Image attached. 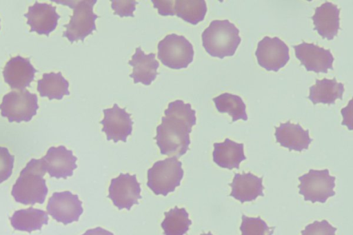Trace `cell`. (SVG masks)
Listing matches in <instances>:
<instances>
[{"label":"cell","mask_w":353,"mask_h":235,"mask_svg":"<svg viewBox=\"0 0 353 235\" xmlns=\"http://www.w3.org/2000/svg\"><path fill=\"white\" fill-rule=\"evenodd\" d=\"M164 114L154 139L161 154L179 158L189 150L190 133L196 122V111L190 103L175 100L169 103Z\"/></svg>","instance_id":"1"},{"label":"cell","mask_w":353,"mask_h":235,"mask_svg":"<svg viewBox=\"0 0 353 235\" xmlns=\"http://www.w3.org/2000/svg\"><path fill=\"white\" fill-rule=\"evenodd\" d=\"M46 172L41 159H32L12 186L11 194L14 200L23 205L43 204L48 192L43 178Z\"/></svg>","instance_id":"2"},{"label":"cell","mask_w":353,"mask_h":235,"mask_svg":"<svg viewBox=\"0 0 353 235\" xmlns=\"http://www.w3.org/2000/svg\"><path fill=\"white\" fill-rule=\"evenodd\" d=\"M201 39L205 51L219 59L234 55L241 41L239 30L228 19L211 21Z\"/></svg>","instance_id":"3"},{"label":"cell","mask_w":353,"mask_h":235,"mask_svg":"<svg viewBox=\"0 0 353 235\" xmlns=\"http://www.w3.org/2000/svg\"><path fill=\"white\" fill-rule=\"evenodd\" d=\"M97 0L56 1L57 3L67 5L73 10L70 22L63 25L65 30L63 37H66L71 43L84 39L97 30L95 20L99 17L93 12Z\"/></svg>","instance_id":"4"},{"label":"cell","mask_w":353,"mask_h":235,"mask_svg":"<svg viewBox=\"0 0 353 235\" xmlns=\"http://www.w3.org/2000/svg\"><path fill=\"white\" fill-rule=\"evenodd\" d=\"M184 171L182 163L172 156L155 162L148 170V187L157 195L167 196L180 185Z\"/></svg>","instance_id":"5"},{"label":"cell","mask_w":353,"mask_h":235,"mask_svg":"<svg viewBox=\"0 0 353 235\" xmlns=\"http://www.w3.org/2000/svg\"><path fill=\"white\" fill-rule=\"evenodd\" d=\"M157 49L158 59L163 65L174 70L186 68L193 61V46L183 35H166L159 42Z\"/></svg>","instance_id":"6"},{"label":"cell","mask_w":353,"mask_h":235,"mask_svg":"<svg viewBox=\"0 0 353 235\" xmlns=\"http://www.w3.org/2000/svg\"><path fill=\"white\" fill-rule=\"evenodd\" d=\"M299 194L305 201L324 203L336 194L334 190L336 176H331L328 169H310L307 173L299 176Z\"/></svg>","instance_id":"7"},{"label":"cell","mask_w":353,"mask_h":235,"mask_svg":"<svg viewBox=\"0 0 353 235\" xmlns=\"http://www.w3.org/2000/svg\"><path fill=\"white\" fill-rule=\"evenodd\" d=\"M36 94L27 90L11 91L5 94L0 104L1 114L10 123L30 121L39 108Z\"/></svg>","instance_id":"8"},{"label":"cell","mask_w":353,"mask_h":235,"mask_svg":"<svg viewBox=\"0 0 353 235\" xmlns=\"http://www.w3.org/2000/svg\"><path fill=\"white\" fill-rule=\"evenodd\" d=\"M141 191L135 174L120 173L111 180L108 197L119 210H130L134 205L139 204L138 200L141 198Z\"/></svg>","instance_id":"9"},{"label":"cell","mask_w":353,"mask_h":235,"mask_svg":"<svg viewBox=\"0 0 353 235\" xmlns=\"http://www.w3.org/2000/svg\"><path fill=\"white\" fill-rule=\"evenodd\" d=\"M255 55L259 65L268 71H279L290 59L288 46L277 37L263 38L257 44Z\"/></svg>","instance_id":"10"},{"label":"cell","mask_w":353,"mask_h":235,"mask_svg":"<svg viewBox=\"0 0 353 235\" xmlns=\"http://www.w3.org/2000/svg\"><path fill=\"white\" fill-rule=\"evenodd\" d=\"M46 210L52 218L64 225L78 221L83 212L78 195L70 191L54 192L48 200Z\"/></svg>","instance_id":"11"},{"label":"cell","mask_w":353,"mask_h":235,"mask_svg":"<svg viewBox=\"0 0 353 235\" xmlns=\"http://www.w3.org/2000/svg\"><path fill=\"white\" fill-rule=\"evenodd\" d=\"M103 112L104 117L100 123L103 125L101 131L106 134L107 140H112L114 143L119 141L126 142L132 132L131 114L126 112L125 108H121L117 103L112 108L104 109Z\"/></svg>","instance_id":"12"},{"label":"cell","mask_w":353,"mask_h":235,"mask_svg":"<svg viewBox=\"0 0 353 235\" xmlns=\"http://www.w3.org/2000/svg\"><path fill=\"white\" fill-rule=\"evenodd\" d=\"M294 48L296 57L307 71L327 73L328 70H333L334 59L329 49L304 41L294 45Z\"/></svg>","instance_id":"13"},{"label":"cell","mask_w":353,"mask_h":235,"mask_svg":"<svg viewBox=\"0 0 353 235\" xmlns=\"http://www.w3.org/2000/svg\"><path fill=\"white\" fill-rule=\"evenodd\" d=\"M44 170L50 177L56 178H67L73 174L77 167V158L73 155L72 151L63 145L50 147L46 154L41 159Z\"/></svg>","instance_id":"14"},{"label":"cell","mask_w":353,"mask_h":235,"mask_svg":"<svg viewBox=\"0 0 353 235\" xmlns=\"http://www.w3.org/2000/svg\"><path fill=\"white\" fill-rule=\"evenodd\" d=\"M24 17L28 19L27 24L30 26V32H36L39 34L46 36L55 30L60 18L55 6L37 1L29 6Z\"/></svg>","instance_id":"15"},{"label":"cell","mask_w":353,"mask_h":235,"mask_svg":"<svg viewBox=\"0 0 353 235\" xmlns=\"http://www.w3.org/2000/svg\"><path fill=\"white\" fill-rule=\"evenodd\" d=\"M36 72L37 70L32 66L29 58L18 55L6 63L3 75L5 82L12 89L22 90L30 86Z\"/></svg>","instance_id":"16"},{"label":"cell","mask_w":353,"mask_h":235,"mask_svg":"<svg viewBox=\"0 0 353 235\" xmlns=\"http://www.w3.org/2000/svg\"><path fill=\"white\" fill-rule=\"evenodd\" d=\"M263 176L259 177L251 172L235 173L232 183L230 196L241 203L254 201L259 196H263Z\"/></svg>","instance_id":"17"},{"label":"cell","mask_w":353,"mask_h":235,"mask_svg":"<svg viewBox=\"0 0 353 235\" xmlns=\"http://www.w3.org/2000/svg\"><path fill=\"white\" fill-rule=\"evenodd\" d=\"M274 128L276 142L290 151L302 152L307 150L312 141L309 130H304L299 123L294 124L288 121Z\"/></svg>","instance_id":"18"},{"label":"cell","mask_w":353,"mask_h":235,"mask_svg":"<svg viewBox=\"0 0 353 235\" xmlns=\"http://www.w3.org/2000/svg\"><path fill=\"white\" fill-rule=\"evenodd\" d=\"M340 10L336 5L328 1L316 8L312 17L314 30H316L323 39L332 40L337 35L340 29Z\"/></svg>","instance_id":"19"},{"label":"cell","mask_w":353,"mask_h":235,"mask_svg":"<svg viewBox=\"0 0 353 235\" xmlns=\"http://www.w3.org/2000/svg\"><path fill=\"white\" fill-rule=\"evenodd\" d=\"M154 53L145 54L139 46L136 48L128 64L133 67L132 72L129 75L134 79V83H141L150 85L159 74L157 69L159 61L155 59Z\"/></svg>","instance_id":"20"},{"label":"cell","mask_w":353,"mask_h":235,"mask_svg":"<svg viewBox=\"0 0 353 235\" xmlns=\"http://www.w3.org/2000/svg\"><path fill=\"white\" fill-rule=\"evenodd\" d=\"M213 146V161L222 168L239 169L240 163L246 159L243 143L226 138L222 143H214Z\"/></svg>","instance_id":"21"},{"label":"cell","mask_w":353,"mask_h":235,"mask_svg":"<svg viewBox=\"0 0 353 235\" xmlns=\"http://www.w3.org/2000/svg\"><path fill=\"white\" fill-rule=\"evenodd\" d=\"M344 90V84L337 82L335 77L316 79L315 84L310 88L307 98L313 104H334L336 99H342Z\"/></svg>","instance_id":"22"},{"label":"cell","mask_w":353,"mask_h":235,"mask_svg":"<svg viewBox=\"0 0 353 235\" xmlns=\"http://www.w3.org/2000/svg\"><path fill=\"white\" fill-rule=\"evenodd\" d=\"M10 220L15 230L31 233L32 231L40 230L43 225H47L48 216L42 210L30 207L14 212Z\"/></svg>","instance_id":"23"},{"label":"cell","mask_w":353,"mask_h":235,"mask_svg":"<svg viewBox=\"0 0 353 235\" xmlns=\"http://www.w3.org/2000/svg\"><path fill=\"white\" fill-rule=\"evenodd\" d=\"M69 83L59 72L44 73L43 78L37 81V91L42 97L49 100H61L65 95H69Z\"/></svg>","instance_id":"24"},{"label":"cell","mask_w":353,"mask_h":235,"mask_svg":"<svg viewBox=\"0 0 353 235\" xmlns=\"http://www.w3.org/2000/svg\"><path fill=\"white\" fill-rule=\"evenodd\" d=\"M165 218L161 223L164 235H184L189 230L192 221L184 207L175 206L164 212Z\"/></svg>","instance_id":"25"},{"label":"cell","mask_w":353,"mask_h":235,"mask_svg":"<svg viewBox=\"0 0 353 235\" xmlns=\"http://www.w3.org/2000/svg\"><path fill=\"white\" fill-rule=\"evenodd\" d=\"M216 110L221 113H228L232 117V121L248 120L246 105L241 97L225 92L213 98Z\"/></svg>","instance_id":"26"},{"label":"cell","mask_w":353,"mask_h":235,"mask_svg":"<svg viewBox=\"0 0 353 235\" xmlns=\"http://www.w3.org/2000/svg\"><path fill=\"white\" fill-rule=\"evenodd\" d=\"M206 12L207 6L204 0L174 1V15L192 25H196L202 21Z\"/></svg>","instance_id":"27"},{"label":"cell","mask_w":353,"mask_h":235,"mask_svg":"<svg viewBox=\"0 0 353 235\" xmlns=\"http://www.w3.org/2000/svg\"><path fill=\"white\" fill-rule=\"evenodd\" d=\"M242 222L239 227L241 235H272L275 227H269L260 217L241 216Z\"/></svg>","instance_id":"28"},{"label":"cell","mask_w":353,"mask_h":235,"mask_svg":"<svg viewBox=\"0 0 353 235\" xmlns=\"http://www.w3.org/2000/svg\"><path fill=\"white\" fill-rule=\"evenodd\" d=\"M336 229L326 220L314 221L305 226L301 235H336Z\"/></svg>","instance_id":"29"},{"label":"cell","mask_w":353,"mask_h":235,"mask_svg":"<svg viewBox=\"0 0 353 235\" xmlns=\"http://www.w3.org/2000/svg\"><path fill=\"white\" fill-rule=\"evenodd\" d=\"M14 156L11 155L5 147H0V183L6 181L12 174Z\"/></svg>","instance_id":"30"},{"label":"cell","mask_w":353,"mask_h":235,"mask_svg":"<svg viewBox=\"0 0 353 235\" xmlns=\"http://www.w3.org/2000/svg\"><path fill=\"white\" fill-rule=\"evenodd\" d=\"M111 8L114 14L123 17H134V11L138 2L134 0H111Z\"/></svg>","instance_id":"31"},{"label":"cell","mask_w":353,"mask_h":235,"mask_svg":"<svg viewBox=\"0 0 353 235\" xmlns=\"http://www.w3.org/2000/svg\"><path fill=\"white\" fill-rule=\"evenodd\" d=\"M154 8L158 10L159 14L163 16L174 15V4L173 0H152Z\"/></svg>","instance_id":"32"},{"label":"cell","mask_w":353,"mask_h":235,"mask_svg":"<svg viewBox=\"0 0 353 235\" xmlns=\"http://www.w3.org/2000/svg\"><path fill=\"white\" fill-rule=\"evenodd\" d=\"M82 235H114L110 231H108L101 227H97L93 229H88Z\"/></svg>","instance_id":"33"},{"label":"cell","mask_w":353,"mask_h":235,"mask_svg":"<svg viewBox=\"0 0 353 235\" xmlns=\"http://www.w3.org/2000/svg\"><path fill=\"white\" fill-rule=\"evenodd\" d=\"M200 235H213L210 232H208V233H202Z\"/></svg>","instance_id":"34"}]
</instances>
